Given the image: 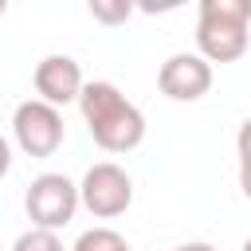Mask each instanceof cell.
I'll list each match as a JSON object with an SVG mask.
<instances>
[{"label":"cell","mask_w":251,"mask_h":251,"mask_svg":"<svg viewBox=\"0 0 251 251\" xmlns=\"http://www.w3.org/2000/svg\"><path fill=\"white\" fill-rule=\"evenodd\" d=\"M78 110H82L86 133L106 153H129L145 141V114L106 78H94L82 86Z\"/></svg>","instance_id":"obj_1"},{"label":"cell","mask_w":251,"mask_h":251,"mask_svg":"<svg viewBox=\"0 0 251 251\" xmlns=\"http://www.w3.org/2000/svg\"><path fill=\"white\" fill-rule=\"evenodd\" d=\"M251 0H204L196 12V55L235 63L251 47Z\"/></svg>","instance_id":"obj_2"},{"label":"cell","mask_w":251,"mask_h":251,"mask_svg":"<svg viewBox=\"0 0 251 251\" xmlns=\"http://www.w3.org/2000/svg\"><path fill=\"white\" fill-rule=\"evenodd\" d=\"M24 208H27L31 227L59 231V227H67V224L75 220V212L82 208V204H78V184H75L67 173H39V176L27 184Z\"/></svg>","instance_id":"obj_3"},{"label":"cell","mask_w":251,"mask_h":251,"mask_svg":"<svg viewBox=\"0 0 251 251\" xmlns=\"http://www.w3.org/2000/svg\"><path fill=\"white\" fill-rule=\"evenodd\" d=\"M78 204L94 220H114L133 204V176L114 161H98L78 180Z\"/></svg>","instance_id":"obj_4"},{"label":"cell","mask_w":251,"mask_h":251,"mask_svg":"<svg viewBox=\"0 0 251 251\" xmlns=\"http://www.w3.org/2000/svg\"><path fill=\"white\" fill-rule=\"evenodd\" d=\"M12 137L27 157H51L63 145L67 126H63V114L55 106H47L39 98H27L12 110Z\"/></svg>","instance_id":"obj_5"},{"label":"cell","mask_w":251,"mask_h":251,"mask_svg":"<svg viewBox=\"0 0 251 251\" xmlns=\"http://www.w3.org/2000/svg\"><path fill=\"white\" fill-rule=\"evenodd\" d=\"M157 86L173 102H196V98H204L212 90V63L200 59L196 51H176V55H169L161 63Z\"/></svg>","instance_id":"obj_6"},{"label":"cell","mask_w":251,"mask_h":251,"mask_svg":"<svg viewBox=\"0 0 251 251\" xmlns=\"http://www.w3.org/2000/svg\"><path fill=\"white\" fill-rule=\"evenodd\" d=\"M31 82H35L39 102H47V106H55V110L67 106V102H78V94H82V86H86L78 59L59 55V51H55V55H43V59L35 63Z\"/></svg>","instance_id":"obj_7"},{"label":"cell","mask_w":251,"mask_h":251,"mask_svg":"<svg viewBox=\"0 0 251 251\" xmlns=\"http://www.w3.org/2000/svg\"><path fill=\"white\" fill-rule=\"evenodd\" d=\"M71 251H129V243L122 239V231L114 227H86Z\"/></svg>","instance_id":"obj_8"},{"label":"cell","mask_w":251,"mask_h":251,"mask_svg":"<svg viewBox=\"0 0 251 251\" xmlns=\"http://www.w3.org/2000/svg\"><path fill=\"white\" fill-rule=\"evenodd\" d=\"M12 251H67V247H63V239H59V231H43V227H27V231H20V235H16V243H12Z\"/></svg>","instance_id":"obj_9"},{"label":"cell","mask_w":251,"mask_h":251,"mask_svg":"<svg viewBox=\"0 0 251 251\" xmlns=\"http://www.w3.org/2000/svg\"><path fill=\"white\" fill-rule=\"evenodd\" d=\"M86 12H90L98 24L114 27V24H126V20L133 16V4H129V0H90Z\"/></svg>","instance_id":"obj_10"},{"label":"cell","mask_w":251,"mask_h":251,"mask_svg":"<svg viewBox=\"0 0 251 251\" xmlns=\"http://www.w3.org/2000/svg\"><path fill=\"white\" fill-rule=\"evenodd\" d=\"M235 153H239V165H251V118H243L235 133Z\"/></svg>","instance_id":"obj_11"},{"label":"cell","mask_w":251,"mask_h":251,"mask_svg":"<svg viewBox=\"0 0 251 251\" xmlns=\"http://www.w3.org/2000/svg\"><path fill=\"white\" fill-rule=\"evenodd\" d=\"M8 169H12V141L0 133V180L8 176Z\"/></svg>","instance_id":"obj_12"},{"label":"cell","mask_w":251,"mask_h":251,"mask_svg":"<svg viewBox=\"0 0 251 251\" xmlns=\"http://www.w3.org/2000/svg\"><path fill=\"white\" fill-rule=\"evenodd\" d=\"M239 188H243V196L251 200V165H239Z\"/></svg>","instance_id":"obj_13"},{"label":"cell","mask_w":251,"mask_h":251,"mask_svg":"<svg viewBox=\"0 0 251 251\" xmlns=\"http://www.w3.org/2000/svg\"><path fill=\"white\" fill-rule=\"evenodd\" d=\"M173 251H220V247H212V243H204V239H192V243H180V247H173Z\"/></svg>","instance_id":"obj_14"},{"label":"cell","mask_w":251,"mask_h":251,"mask_svg":"<svg viewBox=\"0 0 251 251\" xmlns=\"http://www.w3.org/2000/svg\"><path fill=\"white\" fill-rule=\"evenodd\" d=\"M4 12H8V0H0V16H4Z\"/></svg>","instance_id":"obj_15"},{"label":"cell","mask_w":251,"mask_h":251,"mask_svg":"<svg viewBox=\"0 0 251 251\" xmlns=\"http://www.w3.org/2000/svg\"><path fill=\"white\" fill-rule=\"evenodd\" d=\"M243 251H251V235H247V239H243Z\"/></svg>","instance_id":"obj_16"},{"label":"cell","mask_w":251,"mask_h":251,"mask_svg":"<svg viewBox=\"0 0 251 251\" xmlns=\"http://www.w3.org/2000/svg\"><path fill=\"white\" fill-rule=\"evenodd\" d=\"M129 251H133V247H129Z\"/></svg>","instance_id":"obj_17"}]
</instances>
